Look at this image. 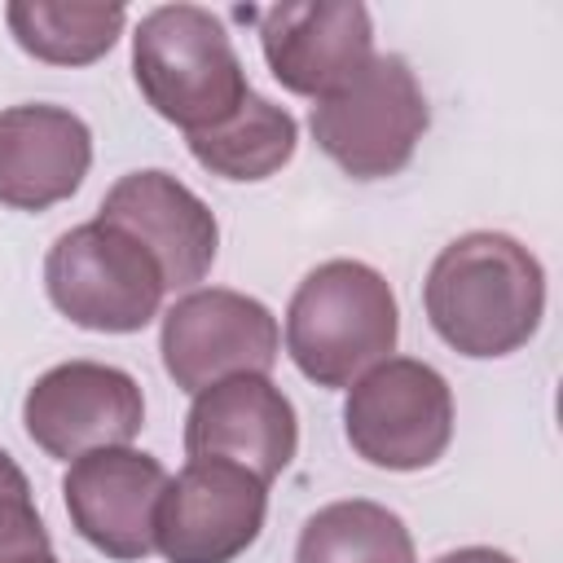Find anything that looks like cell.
Returning a JSON list of instances; mask_svg holds the SVG:
<instances>
[{
	"label": "cell",
	"mask_w": 563,
	"mask_h": 563,
	"mask_svg": "<svg viewBox=\"0 0 563 563\" xmlns=\"http://www.w3.org/2000/svg\"><path fill=\"white\" fill-rule=\"evenodd\" d=\"M431 330L471 361H497L532 343L545 317V268L510 233L475 229L440 246L422 282Z\"/></svg>",
	"instance_id": "6da1fadb"
},
{
	"label": "cell",
	"mask_w": 563,
	"mask_h": 563,
	"mask_svg": "<svg viewBox=\"0 0 563 563\" xmlns=\"http://www.w3.org/2000/svg\"><path fill=\"white\" fill-rule=\"evenodd\" d=\"M396 290L361 260H325L290 295L286 356L317 387H352L396 352Z\"/></svg>",
	"instance_id": "7a4b0ae2"
},
{
	"label": "cell",
	"mask_w": 563,
	"mask_h": 563,
	"mask_svg": "<svg viewBox=\"0 0 563 563\" xmlns=\"http://www.w3.org/2000/svg\"><path fill=\"white\" fill-rule=\"evenodd\" d=\"M132 75L145 106L185 136L224 123L251 92L224 22L202 4H158L132 31Z\"/></svg>",
	"instance_id": "3957f363"
},
{
	"label": "cell",
	"mask_w": 563,
	"mask_h": 563,
	"mask_svg": "<svg viewBox=\"0 0 563 563\" xmlns=\"http://www.w3.org/2000/svg\"><path fill=\"white\" fill-rule=\"evenodd\" d=\"M427 123L422 84L400 53H374L308 114L317 150L352 180H387L405 172Z\"/></svg>",
	"instance_id": "277c9868"
},
{
	"label": "cell",
	"mask_w": 563,
	"mask_h": 563,
	"mask_svg": "<svg viewBox=\"0 0 563 563\" xmlns=\"http://www.w3.org/2000/svg\"><path fill=\"white\" fill-rule=\"evenodd\" d=\"M44 290L70 325L92 334L145 330L167 295L154 255L106 220L75 224L48 246Z\"/></svg>",
	"instance_id": "5b68a950"
},
{
	"label": "cell",
	"mask_w": 563,
	"mask_h": 563,
	"mask_svg": "<svg viewBox=\"0 0 563 563\" xmlns=\"http://www.w3.org/2000/svg\"><path fill=\"white\" fill-rule=\"evenodd\" d=\"M343 435L378 471H427L453 440V391L435 365L387 356L347 387Z\"/></svg>",
	"instance_id": "8992f818"
},
{
	"label": "cell",
	"mask_w": 563,
	"mask_h": 563,
	"mask_svg": "<svg viewBox=\"0 0 563 563\" xmlns=\"http://www.w3.org/2000/svg\"><path fill=\"white\" fill-rule=\"evenodd\" d=\"M158 352L167 378L198 396L238 374H268L282 352V330L255 295L207 286L180 295L163 312Z\"/></svg>",
	"instance_id": "52a82bcc"
},
{
	"label": "cell",
	"mask_w": 563,
	"mask_h": 563,
	"mask_svg": "<svg viewBox=\"0 0 563 563\" xmlns=\"http://www.w3.org/2000/svg\"><path fill=\"white\" fill-rule=\"evenodd\" d=\"M268 515V484L220 457H189L158 497L154 550L167 563H233Z\"/></svg>",
	"instance_id": "ba28073f"
},
{
	"label": "cell",
	"mask_w": 563,
	"mask_h": 563,
	"mask_svg": "<svg viewBox=\"0 0 563 563\" xmlns=\"http://www.w3.org/2000/svg\"><path fill=\"white\" fill-rule=\"evenodd\" d=\"M22 427L35 449L75 462L92 449H123L145 427L141 383L101 361H62L44 369L22 400Z\"/></svg>",
	"instance_id": "9c48e42d"
},
{
	"label": "cell",
	"mask_w": 563,
	"mask_h": 563,
	"mask_svg": "<svg viewBox=\"0 0 563 563\" xmlns=\"http://www.w3.org/2000/svg\"><path fill=\"white\" fill-rule=\"evenodd\" d=\"M167 488V471L154 453L132 444L92 449L62 475V501L70 528L106 559L141 563L154 554V515Z\"/></svg>",
	"instance_id": "30bf717a"
},
{
	"label": "cell",
	"mask_w": 563,
	"mask_h": 563,
	"mask_svg": "<svg viewBox=\"0 0 563 563\" xmlns=\"http://www.w3.org/2000/svg\"><path fill=\"white\" fill-rule=\"evenodd\" d=\"M268 75L295 97H330L374 57V22L361 0H286L260 13Z\"/></svg>",
	"instance_id": "8fae6325"
},
{
	"label": "cell",
	"mask_w": 563,
	"mask_h": 563,
	"mask_svg": "<svg viewBox=\"0 0 563 563\" xmlns=\"http://www.w3.org/2000/svg\"><path fill=\"white\" fill-rule=\"evenodd\" d=\"M97 220L136 238L154 255L167 290L198 286L216 264L220 224L211 207L163 167H141V172L119 176L106 189Z\"/></svg>",
	"instance_id": "7c38bea8"
},
{
	"label": "cell",
	"mask_w": 563,
	"mask_h": 563,
	"mask_svg": "<svg viewBox=\"0 0 563 563\" xmlns=\"http://www.w3.org/2000/svg\"><path fill=\"white\" fill-rule=\"evenodd\" d=\"M299 449V418L290 396L268 374H238L194 396L185 413V453L246 466L273 484Z\"/></svg>",
	"instance_id": "4fadbf2b"
},
{
	"label": "cell",
	"mask_w": 563,
	"mask_h": 563,
	"mask_svg": "<svg viewBox=\"0 0 563 563\" xmlns=\"http://www.w3.org/2000/svg\"><path fill=\"white\" fill-rule=\"evenodd\" d=\"M92 167L88 123L48 101L0 110V207L48 211L66 202Z\"/></svg>",
	"instance_id": "5bb4252c"
},
{
	"label": "cell",
	"mask_w": 563,
	"mask_h": 563,
	"mask_svg": "<svg viewBox=\"0 0 563 563\" xmlns=\"http://www.w3.org/2000/svg\"><path fill=\"white\" fill-rule=\"evenodd\" d=\"M299 123L286 106L246 92V101L216 128L189 136V154L220 180H268L295 158Z\"/></svg>",
	"instance_id": "9a60e30c"
},
{
	"label": "cell",
	"mask_w": 563,
	"mask_h": 563,
	"mask_svg": "<svg viewBox=\"0 0 563 563\" xmlns=\"http://www.w3.org/2000/svg\"><path fill=\"white\" fill-rule=\"evenodd\" d=\"M295 563H418V550L396 510L369 497H343L303 519Z\"/></svg>",
	"instance_id": "2e32d148"
},
{
	"label": "cell",
	"mask_w": 563,
	"mask_h": 563,
	"mask_svg": "<svg viewBox=\"0 0 563 563\" xmlns=\"http://www.w3.org/2000/svg\"><path fill=\"white\" fill-rule=\"evenodd\" d=\"M9 35L22 53L48 66H92L114 48L128 26L123 4H57V0H13L4 4Z\"/></svg>",
	"instance_id": "e0dca14e"
},
{
	"label": "cell",
	"mask_w": 563,
	"mask_h": 563,
	"mask_svg": "<svg viewBox=\"0 0 563 563\" xmlns=\"http://www.w3.org/2000/svg\"><path fill=\"white\" fill-rule=\"evenodd\" d=\"M53 550L48 528L35 510V493L26 471L0 449V563L26 559V554H44Z\"/></svg>",
	"instance_id": "ac0fdd59"
},
{
	"label": "cell",
	"mask_w": 563,
	"mask_h": 563,
	"mask_svg": "<svg viewBox=\"0 0 563 563\" xmlns=\"http://www.w3.org/2000/svg\"><path fill=\"white\" fill-rule=\"evenodd\" d=\"M431 563H515L506 550H493V545H462V550H449Z\"/></svg>",
	"instance_id": "d6986e66"
},
{
	"label": "cell",
	"mask_w": 563,
	"mask_h": 563,
	"mask_svg": "<svg viewBox=\"0 0 563 563\" xmlns=\"http://www.w3.org/2000/svg\"><path fill=\"white\" fill-rule=\"evenodd\" d=\"M13 563H57V554L44 550V554H26V559H13Z\"/></svg>",
	"instance_id": "ffe728a7"
}]
</instances>
